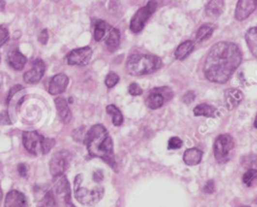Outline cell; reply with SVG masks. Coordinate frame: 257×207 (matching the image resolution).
<instances>
[{"mask_svg":"<svg viewBox=\"0 0 257 207\" xmlns=\"http://www.w3.org/2000/svg\"><path fill=\"white\" fill-rule=\"evenodd\" d=\"M242 62V52L237 45L220 41L208 51L203 71L205 78L216 84H225Z\"/></svg>","mask_w":257,"mask_h":207,"instance_id":"6da1fadb","label":"cell"},{"mask_svg":"<svg viewBox=\"0 0 257 207\" xmlns=\"http://www.w3.org/2000/svg\"><path fill=\"white\" fill-rule=\"evenodd\" d=\"M85 143L89 154L91 157L102 159L112 168L117 167L113 139L103 125L101 124L93 125L86 135Z\"/></svg>","mask_w":257,"mask_h":207,"instance_id":"7a4b0ae2","label":"cell"},{"mask_svg":"<svg viewBox=\"0 0 257 207\" xmlns=\"http://www.w3.org/2000/svg\"><path fill=\"white\" fill-rule=\"evenodd\" d=\"M163 65L162 60L148 53H133L127 59L126 71L131 76H145L152 74Z\"/></svg>","mask_w":257,"mask_h":207,"instance_id":"3957f363","label":"cell"},{"mask_svg":"<svg viewBox=\"0 0 257 207\" xmlns=\"http://www.w3.org/2000/svg\"><path fill=\"white\" fill-rule=\"evenodd\" d=\"M24 148L32 155H45L55 147L56 140L45 138L36 131H26L22 135Z\"/></svg>","mask_w":257,"mask_h":207,"instance_id":"277c9868","label":"cell"},{"mask_svg":"<svg viewBox=\"0 0 257 207\" xmlns=\"http://www.w3.org/2000/svg\"><path fill=\"white\" fill-rule=\"evenodd\" d=\"M84 175L78 174L75 179V197L83 205L92 206L97 204L104 196L105 189L103 186L85 187L83 186Z\"/></svg>","mask_w":257,"mask_h":207,"instance_id":"5b68a950","label":"cell"},{"mask_svg":"<svg viewBox=\"0 0 257 207\" xmlns=\"http://www.w3.org/2000/svg\"><path fill=\"white\" fill-rule=\"evenodd\" d=\"M234 145L233 137L229 134H222L216 138L213 146L216 161L221 164L228 162L232 156Z\"/></svg>","mask_w":257,"mask_h":207,"instance_id":"8992f818","label":"cell"},{"mask_svg":"<svg viewBox=\"0 0 257 207\" xmlns=\"http://www.w3.org/2000/svg\"><path fill=\"white\" fill-rule=\"evenodd\" d=\"M156 8H157V2L155 1H150L146 6L141 7L132 17L130 24L131 31L135 33L140 32L144 29V26L149 20V18H150L153 13L155 12Z\"/></svg>","mask_w":257,"mask_h":207,"instance_id":"52a82bcc","label":"cell"},{"mask_svg":"<svg viewBox=\"0 0 257 207\" xmlns=\"http://www.w3.org/2000/svg\"><path fill=\"white\" fill-rule=\"evenodd\" d=\"M72 160V155L69 151L61 150L52 155L49 161V171L53 177L63 175L69 168Z\"/></svg>","mask_w":257,"mask_h":207,"instance_id":"ba28073f","label":"cell"},{"mask_svg":"<svg viewBox=\"0 0 257 207\" xmlns=\"http://www.w3.org/2000/svg\"><path fill=\"white\" fill-rule=\"evenodd\" d=\"M172 96V91L169 88H156L148 93L145 99V104L148 108L157 110L163 106L166 101L170 100Z\"/></svg>","mask_w":257,"mask_h":207,"instance_id":"9c48e42d","label":"cell"},{"mask_svg":"<svg viewBox=\"0 0 257 207\" xmlns=\"http://www.w3.org/2000/svg\"><path fill=\"white\" fill-rule=\"evenodd\" d=\"M91 56L92 50L89 47L76 48L67 53L66 63L70 65H86L90 63Z\"/></svg>","mask_w":257,"mask_h":207,"instance_id":"30bf717a","label":"cell"},{"mask_svg":"<svg viewBox=\"0 0 257 207\" xmlns=\"http://www.w3.org/2000/svg\"><path fill=\"white\" fill-rule=\"evenodd\" d=\"M45 72V64L43 60H35L32 67L23 75V80L26 84L33 85L43 79Z\"/></svg>","mask_w":257,"mask_h":207,"instance_id":"8fae6325","label":"cell"},{"mask_svg":"<svg viewBox=\"0 0 257 207\" xmlns=\"http://www.w3.org/2000/svg\"><path fill=\"white\" fill-rule=\"evenodd\" d=\"M69 77L64 74H58L55 77H52L48 87L49 94L52 96L62 94L69 86Z\"/></svg>","mask_w":257,"mask_h":207,"instance_id":"7c38bea8","label":"cell"},{"mask_svg":"<svg viewBox=\"0 0 257 207\" xmlns=\"http://www.w3.org/2000/svg\"><path fill=\"white\" fill-rule=\"evenodd\" d=\"M256 4L255 0H240L235 9V18L239 21L246 19L256 9Z\"/></svg>","mask_w":257,"mask_h":207,"instance_id":"4fadbf2b","label":"cell"},{"mask_svg":"<svg viewBox=\"0 0 257 207\" xmlns=\"http://www.w3.org/2000/svg\"><path fill=\"white\" fill-rule=\"evenodd\" d=\"M4 207H29V201L20 191L10 190L6 194Z\"/></svg>","mask_w":257,"mask_h":207,"instance_id":"5bb4252c","label":"cell"},{"mask_svg":"<svg viewBox=\"0 0 257 207\" xmlns=\"http://www.w3.org/2000/svg\"><path fill=\"white\" fill-rule=\"evenodd\" d=\"M225 103L229 110L239 106L243 101V93L237 89H228L225 91Z\"/></svg>","mask_w":257,"mask_h":207,"instance_id":"9a60e30c","label":"cell"},{"mask_svg":"<svg viewBox=\"0 0 257 207\" xmlns=\"http://www.w3.org/2000/svg\"><path fill=\"white\" fill-rule=\"evenodd\" d=\"M55 102H56V107H57L58 113H59L60 120L62 121L63 124H69L72 121L73 115H72V112L69 108V105H67L66 100L63 98H60H60L56 99Z\"/></svg>","mask_w":257,"mask_h":207,"instance_id":"2e32d148","label":"cell"},{"mask_svg":"<svg viewBox=\"0 0 257 207\" xmlns=\"http://www.w3.org/2000/svg\"><path fill=\"white\" fill-rule=\"evenodd\" d=\"M224 5L225 2L222 1V0H213V1L208 2L205 7L206 16L211 19H216L219 17L224 10Z\"/></svg>","mask_w":257,"mask_h":207,"instance_id":"e0dca14e","label":"cell"},{"mask_svg":"<svg viewBox=\"0 0 257 207\" xmlns=\"http://www.w3.org/2000/svg\"><path fill=\"white\" fill-rule=\"evenodd\" d=\"M26 58L19 50H11L8 53V63L15 71H21L26 64Z\"/></svg>","mask_w":257,"mask_h":207,"instance_id":"ac0fdd59","label":"cell"},{"mask_svg":"<svg viewBox=\"0 0 257 207\" xmlns=\"http://www.w3.org/2000/svg\"><path fill=\"white\" fill-rule=\"evenodd\" d=\"M202 156L203 153L200 149L190 148L185 151V153L183 155V160L188 166H195V165H198L201 162Z\"/></svg>","mask_w":257,"mask_h":207,"instance_id":"d6986e66","label":"cell"},{"mask_svg":"<svg viewBox=\"0 0 257 207\" xmlns=\"http://www.w3.org/2000/svg\"><path fill=\"white\" fill-rule=\"evenodd\" d=\"M120 39H121V33L119 30L112 29L109 32V35H107L106 39V46L107 50L110 52L116 51L120 46Z\"/></svg>","mask_w":257,"mask_h":207,"instance_id":"ffe728a7","label":"cell"},{"mask_svg":"<svg viewBox=\"0 0 257 207\" xmlns=\"http://www.w3.org/2000/svg\"><path fill=\"white\" fill-rule=\"evenodd\" d=\"M194 49V44L192 40H186L182 43L175 51V58L178 61L185 60Z\"/></svg>","mask_w":257,"mask_h":207,"instance_id":"44dd1931","label":"cell"},{"mask_svg":"<svg viewBox=\"0 0 257 207\" xmlns=\"http://www.w3.org/2000/svg\"><path fill=\"white\" fill-rule=\"evenodd\" d=\"M245 39L247 46L254 57L257 56V29L252 27L246 32Z\"/></svg>","mask_w":257,"mask_h":207,"instance_id":"7402d4cb","label":"cell"},{"mask_svg":"<svg viewBox=\"0 0 257 207\" xmlns=\"http://www.w3.org/2000/svg\"><path fill=\"white\" fill-rule=\"evenodd\" d=\"M106 113L112 117V122L116 127H120L124 122L123 115L115 105H109L106 107Z\"/></svg>","mask_w":257,"mask_h":207,"instance_id":"603a6c76","label":"cell"},{"mask_svg":"<svg viewBox=\"0 0 257 207\" xmlns=\"http://www.w3.org/2000/svg\"><path fill=\"white\" fill-rule=\"evenodd\" d=\"M37 207H57V201L51 190L46 191L37 202Z\"/></svg>","mask_w":257,"mask_h":207,"instance_id":"cb8c5ba5","label":"cell"},{"mask_svg":"<svg viewBox=\"0 0 257 207\" xmlns=\"http://www.w3.org/2000/svg\"><path fill=\"white\" fill-rule=\"evenodd\" d=\"M215 109L208 104H200L194 108V115L197 117H213Z\"/></svg>","mask_w":257,"mask_h":207,"instance_id":"d4e9b609","label":"cell"},{"mask_svg":"<svg viewBox=\"0 0 257 207\" xmlns=\"http://www.w3.org/2000/svg\"><path fill=\"white\" fill-rule=\"evenodd\" d=\"M214 32V26L211 24H204L202 25L200 29L197 32L196 34V39L198 43H201V41H204L206 39H208L212 33Z\"/></svg>","mask_w":257,"mask_h":207,"instance_id":"484cf974","label":"cell"},{"mask_svg":"<svg viewBox=\"0 0 257 207\" xmlns=\"http://www.w3.org/2000/svg\"><path fill=\"white\" fill-rule=\"evenodd\" d=\"M106 24L104 20H97L96 24H94V39L96 41H101L103 39V37L105 36L106 33Z\"/></svg>","mask_w":257,"mask_h":207,"instance_id":"4316f807","label":"cell"},{"mask_svg":"<svg viewBox=\"0 0 257 207\" xmlns=\"http://www.w3.org/2000/svg\"><path fill=\"white\" fill-rule=\"evenodd\" d=\"M256 176H257V171L255 169H249L244 173V175H243L242 181L248 187L252 186L256 180Z\"/></svg>","mask_w":257,"mask_h":207,"instance_id":"83f0119b","label":"cell"},{"mask_svg":"<svg viewBox=\"0 0 257 207\" xmlns=\"http://www.w3.org/2000/svg\"><path fill=\"white\" fill-rule=\"evenodd\" d=\"M119 80H120V78H119V76L117 74L110 73L109 75L106 77L105 84H106V86L107 88H113V87H115L118 84Z\"/></svg>","mask_w":257,"mask_h":207,"instance_id":"f1b7e54d","label":"cell"},{"mask_svg":"<svg viewBox=\"0 0 257 207\" xmlns=\"http://www.w3.org/2000/svg\"><path fill=\"white\" fill-rule=\"evenodd\" d=\"M183 146V142L178 137H172L171 139L168 142V148L170 150H176V149H180Z\"/></svg>","mask_w":257,"mask_h":207,"instance_id":"f546056e","label":"cell"},{"mask_svg":"<svg viewBox=\"0 0 257 207\" xmlns=\"http://www.w3.org/2000/svg\"><path fill=\"white\" fill-rule=\"evenodd\" d=\"M9 38V32L6 26L0 25V47H2Z\"/></svg>","mask_w":257,"mask_h":207,"instance_id":"4dcf8cb0","label":"cell"},{"mask_svg":"<svg viewBox=\"0 0 257 207\" xmlns=\"http://www.w3.org/2000/svg\"><path fill=\"white\" fill-rule=\"evenodd\" d=\"M23 90V87L21 85H15V86H13L10 91L8 92V95H7V99H6V103L9 104L10 101L13 99V96H15L16 95V93H18L19 91Z\"/></svg>","mask_w":257,"mask_h":207,"instance_id":"1f68e13d","label":"cell"},{"mask_svg":"<svg viewBox=\"0 0 257 207\" xmlns=\"http://www.w3.org/2000/svg\"><path fill=\"white\" fill-rule=\"evenodd\" d=\"M60 200L62 201L64 207H76L72 202V193L67 192L65 194H62L60 196Z\"/></svg>","mask_w":257,"mask_h":207,"instance_id":"d6a6232c","label":"cell"},{"mask_svg":"<svg viewBox=\"0 0 257 207\" xmlns=\"http://www.w3.org/2000/svg\"><path fill=\"white\" fill-rule=\"evenodd\" d=\"M17 171H18V174L21 177H23V178L29 177V175H30V167L25 163H20L18 165V166H17Z\"/></svg>","mask_w":257,"mask_h":207,"instance_id":"836d02e7","label":"cell"},{"mask_svg":"<svg viewBox=\"0 0 257 207\" xmlns=\"http://www.w3.org/2000/svg\"><path fill=\"white\" fill-rule=\"evenodd\" d=\"M129 93L132 96H140L143 94V90L138 84H136V82H133V84H131L129 87Z\"/></svg>","mask_w":257,"mask_h":207,"instance_id":"e575fe53","label":"cell"},{"mask_svg":"<svg viewBox=\"0 0 257 207\" xmlns=\"http://www.w3.org/2000/svg\"><path fill=\"white\" fill-rule=\"evenodd\" d=\"M11 121L8 115L7 111H2L0 113V126H4V125H10Z\"/></svg>","mask_w":257,"mask_h":207,"instance_id":"d590c367","label":"cell"},{"mask_svg":"<svg viewBox=\"0 0 257 207\" xmlns=\"http://www.w3.org/2000/svg\"><path fill=\"white\" fill-rule=\"evenodd\" d=\"M203 191H204L205 193H207V194H211V193H213L215 191V183L213 180H208L206 182V184L204 185V187H203Z\"/></svg>","mask_w":257,"mask_h":207,"instance_id":"8d00e7d4","label":"cell"},{"mask_svg":"<svg viewBox=\"0 0 257 207\" xmlns=\"http://www.w3.org/2000/svg\"><path fill=\"white\" fill-rule=\"evenodd\" d=\"M194 99H195L194 92H188L183 96L182 101L183 103H186V104H191L194 101Z\"/></svg>","mask_w":257,"mask_h":207,"instance_id":"74e56055","label":"cell"},{"mask_svg":"<svg viewBox=\"0 0 257 207\" xmlns=\"http://www.w3.org/2000/svg\"><path fill=\"white\" fill-rule=\"evenodd\" d=\"M38 40H39V43L43 44V45H46L47 44V41H48V32H47V30H44L42 32L39 33Z\"/></svg>","mask_w":257,"mask_h":207,"instance_id":"f35d334b","label":"cell"},{"mask_svg":"<svg viewBox=\"0 0 257 207\" xmlns=\"http://www.w3.org/2000/svg\"><path fill=\"white\" fill-rule=\"evenodd\" d=\"M92 179L94 182H102L104 180V174H103V171L102 170H97L94 171L93 174H92Z\"/></svg>","mask_w":257,"mask_h":207,"instance_id":"ab89813d","label":"cell"},{"mask_svg":"<svg viewBox=\"0 0 257 207\" xmlns=\"http://www.w3.org/2000/svg\"><path fill=\"white\" fill-rule=\"evenodd\" d=\"M5 8V1H2V0H0V11L4 10Z\"/></svg>","mask_w":257,"mask_h":207,"instance_id":"60d3db41","label":"cell"},{"mask_svg":"<svg viewBox=\"0 0 257 207\" xmlns=\"http://www.w3.org/2000/svg\"><path fill=\"white\" fill-rule=\"evenodd\" d=\"M2 199H3V193H2V189L0 187V205L2 203Z\"/></svg>","mask_w":257,"mask_h":207,"instance_id":"b9f144b4","label":"cell"},{"mask_svg":"<svg viewBox=\"0 0 257 207\" xmlns=\"http://www.w3.org/2000/svg\"><path fill=\"white\" fill-rule=\"evenodd\" d=\"M240 207H249V206H240Z\"/></svg>","mask_w":257,"mask_h":207,"instance_id":"7bdbcfd3","label":"cell"},{"mask_svg":"<svg viewBox=\"0 0 257 207\" xmlns=\"http://www.w3.org/2000/svg\"><path fill=\"white\" fill-rule=\"evenodd\" d=\"M0 61H1V57H0Z\"/></svg>","mask_w":257,"mask_h":207,"instance_id":"ee69618b","label":"cell"}]
</instances>
